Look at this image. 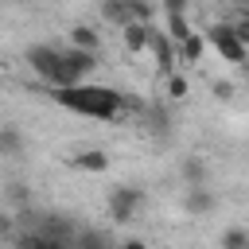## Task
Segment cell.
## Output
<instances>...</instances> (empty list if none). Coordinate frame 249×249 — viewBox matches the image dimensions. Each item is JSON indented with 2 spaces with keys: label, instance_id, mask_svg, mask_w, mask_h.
Returning a JSON list of instances; mask_svg holds the SVG:
<instances>
[{
  "label": "cell",
  "instance_id": "obj_1",
  "mask_svg": "<svg viewBox=\"0 0 249 249\" xmlns=\"http://www.w3.org/2000/svg\"><path fill=\"white\" fill-rule=\"evenodd\" d=\"M51 97L74 113H86V117H97V121H113L117 113H124V93L113 89V86H70V89H51Z\"/></svg>",
  "mask_w": 249,
  "mask_h": 249
},
{
  "label": "cell",
  "instance_id": "obj_2",
  "mask_svg": "<svg viewBox=\"0 0 249 249\" xmlns=\"http://www.w3.org/2000/svg\"><path fill=\"white\" fill-rule=\"evenodd\" d=\"M202 39H206V43H210L226 62H245V54H249V47L233 35V23H226V19H222V23H210Z\"/></svg>",
  "mask_w": 249,
  "mask_h": 249
},
{
  "label": "cell",
  "instance_id": "obj_3",
  "mask_svg": "<svg viewBox=\"0 0 249 249\" xmlns=\"http://www.w3.org/2000/svg\"><path fill=\"white\" fill-rule=\"evenodd\" d=\"M140 206H144V191L140 187H113V195H109V218L117 226L136 222V210Z\"/></svg>",
  "mask_w": 249,
  "mask_h": 249
},
{
  "label": "cell",
  "instance_id": "obj_4",
  "mask_svg": "<svg viewBox=\"0 0 249 249\" xmlns=\"http://www.w3.org/2000/svg\"><path fill=\"white\" fill-rule=\"evenodd\" d=\"M148 51H152L156 70H160L163 78H167V74H175V66H179V62H175V43H171V39H167V35H163L156 23L148 27Z\"/></svg>",
  "mask_w": 249,
  "mask_h": 249
},
{
  "label": "cell",
  "instance_id": "obj_5",
  "mask_svg": "<svg viewBox=\"0 0 249 249\" xmlns=\"http://www.w3.org/2000/svg\"><path fill=\"white\" fill-rule=\"evenodd\" d=\"M58 62H62V70L74 74L78 82H82L86 74L97 70V54H89V51H74V47H58Z\"/></svg>",
  "mask_w": 249,
  "mask_h": 249
},
{
  "label": "cell",
  "instance_id": "obj_6",
  "mask_svg": "<svg viewBox=\"0 0 249 249\" xmlns=\"http://www.w3.org/2000/svg\"><path fill=\"white\" fill-rule=\"evenodd\" d=\"M183 210H187L191 218H206V214L218 210V195H214L210 187H187V195H183Z\"/></svg>",
  "mask_w": 249,
  "mask_h": 249
},
{
  "label": "cell",
  "instance_id": "obj_7",
  "mask_svg": "<svg viewBox=\"0 0 249 249\" xmlns=\"http://www.w3.org/2000/svg\"><path fill=\"white\" fill-rule=\"evenodd\" d=\"M202 51H206V39H202V31H191L179 47H175V62H183V66H195V62H202Z\"/></svg>",
  "mask_w": 249,
  "mask_h": 249
},
{
  "label": "cell",
  "instance_id": "obj_8",
  "mask_svg": "<svg viewBox=\"0 0 249 249\" xmlns=\"http://www.w3.org/2000/svg\"><path fill=\"white\" fill-rule=\"evenodd\" d=\"M23 148H27L23 132H19L16 124H0V156H4V160H19Z\"/></svg>",
  "mask_w": 249,
  "mask_h": 249
},
{
  "label": "cell",
  "instance_id": "obj_9",
  "mask_svg": "<svg viewBox=\"0 0 249 249\" xmlns=\"http://www.w3.org/2000/svg\"><path fill=\"white\" fill-rule=\"evenodd\" d=\"M70 47H74V51H89V54H97L101 35H97L89 23H74V27H70Z\"/></svg>",
  "mask_w": 249,
  "mask_h": 249
},
{
  "label": "cell",
  "instance_id": "obj_10",
  "mask_svg": "<svg viewBox=\"0 0 249 249\" xmlns=\"http://www.w3.org/2000/svg\"><path fill=\"white\" fill-rule=\"evenodd\" d=\"M70 167H78V171H105L109 167V156L101 148H86V152H74L70 156Z\"/></svg>",
  "mask_w": 249,
  "mask_h": 249
},
{
  "label": "cell",
  "instance_id": "obj_11",
  "mask_svg": "<svg viewBox=\"0 0 249 249\" xmlns=\"http://www.w3.org/2000/svg\"><path fill=\"white\" fill-rule=\"evenodd\" d=\"M70 249H117V245L109 241V233H101V230H82V226H78Z\"/></svg>",
  "mask_w": 249,
  "mask_h": 249
},
{
  "label": "cell",
  "instance_id": "obj_12",
  "mask_svg": "<svg viewBox=\"0 0 249 249\" xmlns=\"http://www.w3.org/2000/svg\"><path fill=\"white\" fill-rule=\"evenodd\" d=\"M179 175H183L187 187H206V163H202L198 156H187V160L179 163Z\"/></svg>",
  "mask_w": 249,
  "mask_h": 249
},
{
  "label": "cell",
  "instance_id": "obj_13",
  "mask_svg": "<svg viewBox=\"0 0 249 249\" xmlns=\"http://www.w3.org/2000/svg\"><path fill=\"white\" fill-rule=\"evenodd\" d=\"M148 27H152V23H148ZM148 27H144V23H128V27H121V31H124V51H128V54L148 51Z\"/></svg>",
  "mask_w": 249,
  "mask_h": 249
},
{
  "label": "cell",
  "instance_id": "obj_14",
  "mask_svg": "<svg viewBox=\"0 0 249 249\" xmlns=\"http://www.w3.org/2000/svg\"><path fill=\"white\" fill-rule=\"evenodd\" d=\"M101 16L109 19V23H117V27H128L132 19H128V4L124 0H105L101 4Z\"/></svg>",
  "mask_w": 249,
  "mask_h": 249
},
{
  "label": "cell",
  "instance_id": "obj_15",
  "mask_svg": "<svg viewBox=\"0 0 249 249\" xmlns=\"http://www.w3.org/2000/svg\"><path fill=\"white\" fill-rule=\"evenodd\" d=\"M222 249H249V230L245 226H230L222 233Z\"/></svg>",
  "mask_w": 249,
  "mask_h": 249
},
{
  "label": "cell",
  "instance_id": "obj_16",
  "mask_svg": "<svg viewBox=\"0 0 249 249\" xmlns=\"http://www.w3.org/2000/svg\"><path fill=\"white\" fill-rule=\"evenodd\" d=\"M187 93H191V86H187V74H179V70H175V74H167V97L183 101Z\"/></svg>",
  "mask_w": 249,
  "mask_h": 249
},
{
  "label": "cell",
  "instance_id": "obj_17",
  "mask_svg": "<svg viewBox=\"0 0 249 249\" xmlns=\"http://www.w3.org/2000/svg\"><path fill=\"white\" fill-rule=\"evenodd\" d=\"M12 237H16V218H12V214H4V210H0V245H8V241H12Z\"/></svg>",
  "mask_w": 249,
  "mask_h": 249
},
{
  "label": "cell",
  "instance_id": "obj_18",
  "mask_svg": "<svg viewBox=\"0 0 249 249\" xmlns=\"http://www.w3.org/2000/svg\"><path fill=\"white\" fill-rule=\"evenodd\" d=\"M214 93H218L222 101H226V97H233V82H226V78H222V82H214Z\"/></svg>",
  "mask_w": 249,
  "mask_h": 249
},
{
  "label": "cell",
  "instance_id": "obj_19",
  "mask_svg": "<svg viewBox=\"0 0 249 249\" xmlns=\"http://www.w3.org/2000/svg\"><path fill=\"white\" fill-rule=\"evenodd\" d=\"M117 249H148V241H140V237H124Z\"/></svg>",
  "mask_w": 249,
  "mask_h": 249
},
{
  "label": "cell",
  "instance_id": "obj_20",
  "mask_svg": "<svg viewBox=\"0 0 249 249\" xmlns=\"http://www.w3.org/2000/svg\"><path fill=\"white\" fill-rule=\"evenodd\" d=\"M0 249H8V245H0Z\"/></svg>",
  "mask_w": 249,
  "mask_h": 249
}]
</instances>
